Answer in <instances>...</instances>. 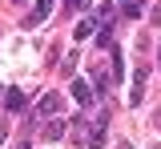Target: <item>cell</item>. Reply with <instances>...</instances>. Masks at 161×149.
Instances as JSON below:
<instances>
[{
    "instance_id": "obj_1",
    "label": "cell",
    "mask_w": 161,
    "mask_h": 149,
    "mask_svg": "<svg viewBox=\"0 0 161 149\" xmlns=\"http://www.w3.org/2000/svg\"><path fill=\"white\" fill-rule=\"evenodd\" d=\"M105 133H109V117L101 113L97 121H89V141H85V149H101L105 145Z\"/></svg>"
},
{
    "instance_id": "obj_2",
    "label": "cell",
    "mask_w": 161,
    "mask_h": 149,
    "mask_svg": "<svg viewBox=\"0 0 161 149\" xmlns=\"http://www.w3.org/2000/svg\"><path fill=\"white\" fill-rule=\"evenodd\" d=\"M53 4H57V0H36V8L28 12L24 28H36V24H44V20H48V12H53Z\"/></svg>"
},
{
    "instance_id": "obj_3",
    "label": "cell",
    "mask_w": 161,
    "mask_h": 149,
    "mask_svg": "<svg viewBox=\"0 0 161 149\" xmlns=\"http://www.w3.org/2000/svg\"><path fill=\"white\" fill-rule=\"evenodd\" d=\"M145 81H149V69L141 64L137 73H133V89H129V105H141V97H145Z\"/></svg>"
},
{
    "instance_id": "obj_4",
    "label": "cell",
    "mask_w": 161,
    "mask_h": 149,
    "mask_svg": "<svg viewBox=\"0 0 161 149\" xmlns=\"http://www.w3.org/2000/svg\"><path fill=\"white\" fill-rule=\"evenodd\" d=\"M69 93H73V101H77V105H85V109L93 105V85H89V81H80V77H77V81L69 85Z\"/></svg>"
},
{
    "instance_id": "obj_5",
    "label": "cell",
    "mask_w": 161,
    "mask_h": 149,
    "mask_svg": "<svg viewBox=\"0 0 161 149\" xmlns=\"http://www.w3.org/2000/svg\"><path fill=\"white\" fill-rule=\"evenodd\" d=\"M57 109H60V93H44L40 105H36V117H53Z\"/></svg>"
},
{
    "instance_id": "obj_6",
    "label": "cell",
    "mask_w": 161,
    "mask_h": 149,
    "mask_svg": "<svg viewBox=\"0 0 161 149\" xmlns=\"http://www.w3.org/2000/svg\"><path fill=\"white\" fill-rule=\"evenodd\" d=\"M24 105H28V101H24L20 89H4V109H8V113H20Z\"/></svg>"
},
{
    "instance_id": "obj_7",
    "label": "cell",
    "mask_w": 161,
    "mask_h": 149,
    "mask_svg": "<svg viewBox=\"0 0 161 149\" xmlns=\"http://www.w3.org/2000/svg\"><path fill=\"white\" fill-rule=\"evenodd\" d=\"M40 133H44V137H48V141H60V137H64V133H69V121H48V125L40 129Z\"/></svg>"
},
{
    "instance_id": "obj_8",
    "label": "cell",
    "mask_w": 161,
    "mask_h": 149,
    "mask_svg": "<svg viewBox=\"0 0 161 149\" xmlns=\"http://www.w3.org/2000/svg\"><path fill=\"white\" fill-rule=\"evenodd\" d=\"M121 16L125 20H137L141 16V0H121Z\"/></svg>"
},
{
    "instance_id": "obj_9",
    "label": "cell",
    "mask_w": 161,
    "mask_h": 149,
    "mask_svg": "<svg viewBox=\"0 0 161 149\" xmlns=\"http://www.w3.org/2000/svg\"><path fill=\"white\" fill-rule=\"evenodd\" d=\"M73 32H77V41H89V36L97 32V20H80L77 28H73Z\"/></svg>"
},
{
    "instance_id": "obj_10",
    "label": "cell",
    "mask_w": 161,
    "mask_h": 149,
    "mask_svg": "<svg viewBox=\"0 0 161 149\" xmlns=\"http://www.w3.org/2000/svg\"><path fill=\"white\" fill-rule=\"evenodd\" d=\"M77 57H80V52H69V57H64V64H60V73H64V77H73V69H77Z\"/></svg>"
},
{
    "instance_id": "obj_11",
    "label": "cell",
    "mask_w": 161,
    "mask_h": 149,
    "mask_svg": "<svg viewBox=\"0 0 161 149\" xmlns=\"http://www.w3.org/2000/svg\"><path fill=\"white\" fill-rule=\"evenodd\" d=\"M89 0H64V12H77V8H85Z\"/></svg>"
},
{
    "instance_id": "obj_12",
    "label": "cell",
    "mask_w": 161,
    "mask_h": 149,
    "mask_svg": "<svg viewBox=\"0 0 161 149\" xmlns=\"http://www.w3.org/2000/svg\"><path fill=\"white\" fill-rule=\"evenodd\" d=\"M4 141H8V125L0 121V145H4Z\"/></svg>"
},
{
    "instance_id": "obj_13",
    "label": "cell",
    "mask_w": 161,
    "mask_h": 149,
    "mask_svg": "<svg viewBox=\"0 0 161 149\" xmlns=\"http://www.w3.org/2000/svg\"><path fill=\"white\" fill-rule=\"evenodd\" d=\"M153 20H157V24H161V4H157V8H153Z\"/></svg>"
},
{
    "instance_id": "obj_14",
    "label": "cell",
    "mask_w": 161,
    "mask_h": 149,
    "mask_svg": "<svg viewBox=\"0 0 161 149\" xmlns=\"http://www.w3.org/2000/svg\"><path fill=\"white\" fill-rule=\"evenodd\" d=\"M16 149H32V145H28V141H20V145H16Z\"/></svg>"
},
{
    "instance_id": "obj_15",
    "label": "cell",
    "mask_w": 161,
    "mask_h": 149,
    "mask_svg": "<svg viewBox=\"0 0 161 149\" xmlns=\"http://www.w3.org/2000/svg\"><path fill=\"white\" fill-rule=\"evenodd\" d=\"M121 149H133V145H129V141H125V145H121Z\"/></svg>"
},
{
    "instance_id": "obj_16",
    "label": "cell",
    "mask_w": 161,
    "mask_h": 149,
    "mask_svg": "<svg viewBox=\"0 0 161 149\" xmlns=\"http://www.w3.org/2000/svg\"><path fill=\"white\" fill-rule=\"evenodd\" d=\"M16 4H24V0H16Z\"/></svg>"
}]
</instances>
